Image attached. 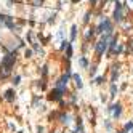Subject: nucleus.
<instances>
[{
  "label": "nucleus",
  "instance_id": "20e7f679",
  "mask_svg": "<svg viewBox=\"0 0 133 133\" xmlns=\"http://www.w3.org/2000/svg\"><path fill=\"white\" fill-rule=\"evenodd\" d=\"M0 21H3L5 24H7V27L15 29V23H13V19H11L10 16H0Z\"/></svg>",
  "mask_w": 133,
  "mask_h": 133
},
{
  "label": "nucleus",
  "instance_id": "7ed1b4c3",
  "mask_svg": "<svg viewBox=\"0 0 133 133\" xmlns=\"http://www.w3.org/2000/svg\"><path fill=\"white\" fill-rule=\"evenodd\" d=\"M114 19L116 21H122V5L117 2V7H116V11H114Z\"/></svg>",
  "mask_w": 133,
  "mask_h": 133
},
{
  "label": "nucleus",
  "instance_id": "6e6552de",
  "mask_svg": "<svg viewBox=\"0 0 133 133\" xmlns=\"http://www.w3.org/2000/svg\"><path fill=\"white\" fill-rule=\"evenodd\" d=\"M75 35H77V26H72L71 27V40L72 42L75 40Z\"/></svg>",
  "mask_w": 133,
  "mask_h": 133
},
{
  "label": "nucleus",
  "instance_id": "f8f14e48",
  "mask_svg": "<svg viewBox=\"0 0 133 133\" xmlns=\"http://www.w3.org/2000/svg\"><path fill=\"white\" fill-rule=\"evenodd\" d=\"M80 66H83V68H87V59H85V58H82V59H80Z\"/></svg>",
  "mask_w": 133,
  "mask_h": 133
},
{
  "label": "nucleus",
  "instance_id": "4468645a",
  "mask_svg": "<svg viewBox=\"0 0 133 133\" xmlns=\"http://www.w3.org/2000/svg\"><path fill=\"white\" fill-rule=\"evenodd\" d=\"M31 55H32V51H31V50H26V56L29 58V56H31Z\"/></svg>",
  "mask_w": 133,
  "mask_h": 133
},
{
  "label": "nucleus",
  "instance_id": "f03ea898",
  "mask_svg": "<svg viewBox=\"0 0 133 133\" xmlns=\"http://www.w3.org/2000/svg\"><path fill=\"white\" fill-rule=\"evenodd\" d=\"M106 48H107V34H106L104 37H103V39L98 42V45H96V55L101 56V55H103V51H104Z\"/></svg>",
  "mask_w": 133,
  "mask_h": 133
},
{
  "label": "nucleus",
  "instance_id": "f3484780",
  "mask_svg": "<svg viewBox=\"0 0 133 133\" xmlns=\"http://www.w3.org/2000/svg\"><path fill=\"white\" fill-rule=\"evenodd\" d=\"M72 2H74V3H75V2H79V0H72Z\"/></svg>",
  "mask_w": 133,
  "mask_h": 133
},
{
  "label": "nucleus",
  "instance_id": "9d476101",
  "mask_svg": "<svg viewBox=\"0 0 133 133\" xmlns=\"http://www.w3.org/2000/svg\"><path fill=\"white\" fill-rule=\"evenodd\" d=\"M130 128H133V124H131V122H128V124H125V130H124V131H127V130H130Z\"/></svg>",
  "mask_w": 133,
  "mask_h": 133
},
{
  "label": "nucleus",
  "instance_id": "a211bd4d",
  "mask_svg": "<svg viewBox=\"0 0 133 133\" xmlns=\"http://www.w3.org/2000/svg\"><path fill=\"white\" fill-rule=\"evenodd\" d=\"M120 133H125V131H120Z\"/></svg>",
  "mask_w": 133,
  "mask_h": 133
},
{
  "label": "nucleus",
  "instance_id": "0eeeda50",
  "mask_svg": "<svg viewBox=\"0 0 133 133\" xmlns=\"http://www.w3.org/2000/svg\"><path fill=\"white\" fill-rule=\"evenodd\" d=\"M5 98H7L8 101H13V99H15V92H13V90H7V93H5Z\"/></svg>",
  "mask_w": 133,
  "mask_h": 133
},
{
  "label": "nucleus",
  "instance_id": "f257e3e1",
  "mask_svg": "<svg viewBox=\"0 0 133 133\" xmlns=\"http://www.w3.org/2000/svg\"><path fill=\"white\" fill-rule=\"evenodd\" d=\"M15 53H10V55H7L3 59H2V68H0V79H5L10 75L11 72V68H13L15 64Z\"/></svg>",
  "mask_w": 133,
  "mask_h": 133
},
{
  "label": "nucleus",
  "instance_id": "9b49d317",
  "mask_svg": "<svg viewBox=\"0 0 133 133\" xmlns=\"http://www.w3.org/2000/svg\"><path fill=\"white\" fill-rule=\"evenodd\" d=\"M116 92H117V87H116V85H114V83H112V87H111V93H112V96L116 95Z\"/></svg>",
  "mask_w": 133,
  "mask_h": 133
},
{
  "label": "nucleus",
  "instance_id": "ddd939ff",
  "mask_svg": "<svg viewBox=\"0 0 133 133\" xmlns=\"http://www.w3.org/2000/svg\"><path fill=\"white\" fill-rule=\"evenodd\" d=\"M71 56H72V48L68 45V58H71Z\"/></svg>",
  "mask_w": 133,
  "mask_h": 133
},
{
  "label": "nucleus",
  "instance_id": "1a4fd4ad",
  "mask_svg": "<svg viewBox=\"0 0 133 133\" xmlns=\"http://www.w3.org/2000/svg\"><path fill=\"white\" fill-rule=\"evenodd\" d=\"M74 80H75V83H77V87L80 88V87H82V77L79 75V74H74Z\"/></svg>",
  "mask_w": 133,
  "mask_h": 133
},
{
  "label": "nucleus",
  "instance_id": "dca6fc26",
  "mask_svg": "<svg viewBox=\"0 0 133 133\" xmlns=\"http://www.w3.org/2000/svg\"><path fill=\"white\" fill-rule=\"evenodd\" d=\"M130 43H131V50H133V40H131V42H130Z\"/></svg>",
  "mask_w": 133,
  "mask_h": 133
},
{
  "label": "nucleus",
  "instance_id": "6ab92c4d",
  "mask_svg": "<svg viewBox=\"0 0 133 133\" xmlns=\"http://www.w3.org/2000/svg\"><path fill=\"white\" fill-rule=\"evenodd\" d=\"M19 133H21V131H19Z\"/></svg>",
  "mask_w": 133,
  "mask_h": 133
},
{
  "label": "nucleus",
  "instance_id": "2eb2a0df",
  "mask_svg": "<svg viewBox=\"0 0 133 133\" xmlns=\"http://www.w3.org/2000/svg\"><path fill=\"white\" fill-rule=\"evenodd\" d=\"M37 131H39V133H42V131H43V130H42V127H39V128H37Z\"/></svg>",
  "mask_w": 133,
  "mask_h": 133
},
{
  "label": "nucleus",
  "instance_id": "39448f33",
  "mask_svg": "<svg viewBox=\"0 0 133 133\" xmlns=\"http://www.w3.org/2000/svg\"><path fill=\"white\" fill-rule=\"evenodd\" d=\"M109 111H112V116L116 117V119L120 116V112H122V109H120V104H114V106H111Z\"/></svg>",
  "mask_w": 133,
  "mask_h": 133
},
{
  "label": "nucleus",
  "instance_id": "423d86ee",
  "mask_svg": "<svg viewBox=\"0 0 133 133\" xmlns=\"http://www.w3.org/2000/svg\"><path fill=\"white\" fill-rule=\"evenodd\" d=\"M64 92H61V90H58V88H55L53 92L50 93V99H61V95H63Z\"/></svg>",
  "mask_w": 133,
  "mask_h": 133
}]
</instances>
